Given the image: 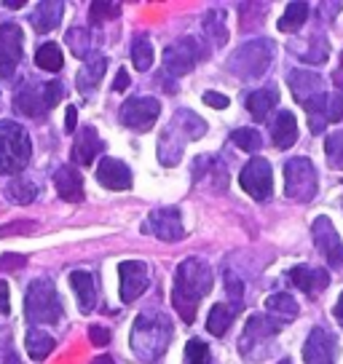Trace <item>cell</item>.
I'll return each instance as SVG.
<instances>
[{"instance_id":"1","label":"cell","mask_w":343,"mask_h":364,"mask_svg":"<svg viewBox=\"0 0 343 364\" xmlns=\"http://www.w3.org/2000/svg\"><path fill=\"white\" fill-rule=\"evenodd\" d=\"M209 292H212V271H209V265L204 260L191 257V260H183L177 265L172 303H174V308L183 316L185 324H194L196 314H199V303Z\"/></svg>"},{"instance_id":"2","label":"cell","mask_w":343,"mask_h":364,"mask_svg":"<svg viewBox=\"0 0 343 364\" xmlns=\"http://www.w3.org/2000/svg\"><path fill=\"white\" fill-rule=\"evenodd\" d=\"M172 341V321L161 311H148L132 327V351L142 362H156Z\"/></svg>"},{"instance_id":"3","label":"cell","mask_w":343,"mask_h":364,"mask_svg":"<svg viewBox=\"0 0 343 364\" xmlns=\"http://www.w3.org/2000/svg\"><path fill=\"white\" fill-rule=\"evenodd\" d=\"M206 132V124L194 113V110H177L172 124L167 126L164 136L159 139V161L164 166H177L183 156L185 142L199 139Z\"/></svg>"},{"instance_id":"4","label":"cell","mask_w":343,"mask_h":364,"mask_svg":"<svg viewBox=\"0 0 343 364\" xmlns=\"http://www.w3.org/2000/svg\"><path fill=\"white\" fill-rule=\"evenodd\" d=\"M33 159L30 134L14 121L0 124V174H19Z\"/></svg>"},{"instance_id":"5","label":"cell","mask_w":343,"mask_h":364,"mask_svg":"<svg viewBox=\"0 0 343 364\" xmlns=\"http://www.w3.org/2000/svg\"><path fill=\"white\" fill-rule=\"evenodd\" d=\"M24 314L33 324H57L62 318V303L51 279H35L30 284L24 297Z\"/></svg>"},{"instance_id":"6","label":"cell","mask_w":343,"mask_h":364,"mask_svg":"<svg viewBox=\"0 0 343 364\" xmlns=\"http://www.w3.org/2000/svg\"><path fill=\"white\" fill-rule=\"evenodd\" d=\"M59 100H62V86L57 80H46V83L27 80L22 89L16 91V110L30 118H41L51 107H57Z\"/></svg>"},{"instance_id":"7","label":"cell","mask_w":343,"mask_h":364,"mask_svg":"<svg viewBox=\"0 0 343 364\" xmlns=\"http://www.w3.org/2000/svg\"><path fill=\"white\" fill-rule=\"evenodd\" d=\"M271 65V43L268 41H250L231 57L228 70L241 80L260 78Z\"/></svg>"},{"instance_id":"8","label":"cell","mask_w":343,"mask_h":364,"mask_svg":"<svg viewBox=\"0 0 343 364\" xmlns=\"http://www.w3.org/2000/svg\"><path fill=\"white\" fill-rule=\"evenodd\" d=\"M320 191V177L309 159H292L285 164V193L295 201H311Z\"/></svg>"},{"instance_id":"9","label":"cell","mask_w":343,"mask_h":364,"mask_svg":"<svg viewBox=\"0 0 343 364\" xmlns=\"http://www.w3.org/2000/svg\"><path fill=\"white\" fill-rule=\"evenodd\" d=\"M279 327H282V324L268 316H250L247 327H244V335H241V341H239L241 356L250 359V362H260L265 346H268V341L279 332Z\"/></svg>"},{"instance_id":"10","label":"cell","mask_w":343,"mask_h":364,"mask_svg":"<svg viewBox=\"0 0 343 364\" xmlns=\"http://www.w3.org/2000/svg\"><path fill=\"white\" fill-rule=\"evenodd\" d=\"M201 59H204L201 43H199L196 38H180V41H174V43L164 51V68H167L169 75L180 78L185 73H191Z\"/></svg>"},{"instance_id":"11","label":"cell","mask_w":343,"mask_h":364,"mask_svg":"<svg viewBox=\"0 0 343 364\" xmlns=\"http://www.w3.org/2000/svg\"><path fill=\"white\" fill-rule=\"evenodd\" d=\"M161 115V102L156 97H134L121 105V121L132 132H150Z\"/></svg>"},{"instance_id":"12","label":"cell","mask_w":343,"mask_h":364,"mask_svg":"<svg viewBox=\"0 0 343 364\" xmlns=\"http://www.w3.org/2000/svg\"><path fill=\"white\" fill-rule=\"evenodd\" d=\"M239 182L244 193L252 196L255 201H265L271 191H274V174H271V164L265 159H252L239 174Z\"/></svg>"},{"instance_id":"13","label":"cell","mask_w":343,"mask_h":364,"mask_svg":"<svg viewBox=\"0 0 343 364\" xmlns=\"http://www.w3.org/2000/svg\"><path fill=\"white\" fill-rule=\"evenodd\" d=\"M145 233L156 236L159 241H180L185 236L183 217L177 206H159L145 220Z\"/></svg>"},{"instance_id":"14","label":"cell","mask_w":343,"mask_h":364,"mask_svg":"<svg viewBox=\"0 0 343 364\" xmlns=\"http://www.w3.org/2000/svg\"><path fill=\"white\" fill-rule=\"evenodd\" d=\"M309 113V129L311 134L324 132V126L330 121H341L343 115V97L341 94H317L303 105Z\"/></svg>"},{"instance_id":"15","label":"cell","mask_w":343,"mask_h":364,"mask_svg":"<svg viewBox=\"0 0 343 364\" xmlns=\"http://www.w3.org/2000/svg\"><path fill=\"white\" fill-rule=\"evenodd\" d=\"M22 59V30L19 24H0V78L11 80Z\"/></svg>"},{"instance_id":"16","label":"cell","mask_w":343,"mask_h":364,"mask_svg":"<svg viewBox=\"0 0 343 364\" xmlns=\"http://www.w3.org/2000/svg\"><path fill=\"white\" fill-rule=\"evenodd\" d=\"M311 236H314V247L320 250V255L330 262L332 268H335V265H343V241L327 217H317V220H314Z\"/></svg>"},{"instance_id":"17","label":"cell","mask_w":343,"mask_h":364,"mask_svg":"<svg viewBox=\"0 0 343 364\" xmlns=\"http://www.w3.org/2000/svg\"><path fill=\"white\" fill-rule=\"evenodd\" d=\"M118 279H121V300L134 303L150 284V271L145 262L139 260H124L118 265Z\"/></svg>"},{"instance_id":"18","label":"cell","mask_w":343,"mask_h":364,"mask_svg":"<svg viewBox=\"0 0 343 364\" xmlns=\"http://www.w3.org/2000/svg\"><path fill=\"white\" fill-rule=\"evenodd\" d=\"M335 353H338V343L330 332L322 327H314L309 341L303 346V359L306 364H335Z\"/></svg>"},{"instance_id":"19","label":"cell","mask_w":343,"mask_h":364,"mask_svg":"<svg viewBox=\"0 0 343 364\" xmlns=\"http://www.w3.org/2000/svg\"><path fill=\"white\" fill-rule=\"evenodd\" d=\"M97 182L107 191H129L132 188V171L124 161L102 159L97 164Z\"/></svg>"},{"instance_id":"20","label":"cell","mask_w":343,"mask_h":364,"mask_svg":"<svg viewBox=\"0 0 343 364\" xmlns=\"http://www.w3.org/2000/svg\"><path fill=\"white\" fill-rule=\"evenodd\" d=\"M105 68H107V59H105L102 54H89V57L83 59V68H80V73L75 75V86H78V91L83 97H92L94 91L100 89Z\"/></svg>"},{"instance_id":"21","label":"cell","mask_w":343,"mask_h":364,"mask_svg":"<svg viewBox=\"0 0 343 364\" xmlns=\"http://www.w3.org/2000/svg\"><path fill=\"white\" fill-rule=\"evenodd\" d=\"M287 279L300 289V292H309V295H317L324 287L330 284V273L322 271V268H309V265H295L290 268Z\"/></svg>"},{"instance_id":"22","label":"cell","mask_w":343,"mask_h":364,"mask_svg":"<svg viewBox=\"0 0 343 364\" xmlns=\"http://www.w3.org/2000/svg\"><path fill=\"white\" fill-rule=\"evenodd\" d=\"M105 142L100 139V134L94 132L92 126H83L78 134H75V142H73V164H80V166H89L97 153H102Z\"/></svg>"},{"instance_id":"23","label":"cell","mask_w":343,"mask_h":364,"mask_svg":"<svg viewBox=\"0 0 343 364\" xmlns=\"http://www.w3.org/2000/svg\"><path fill=\"white\" fill-rule=\"evenodd\" d=\"M54 185H57V193L68 201V204H80L83 201V180L75 171V166H59L54 171Z\"/></svg>"},{"instance_id":"24","label":"cell","mask_w":343,"mask_h":364,"mask_svg":"<svg viewBox=\"0 0 343 364\" xmlns=\"http://www.w3.org/2000/svg\"><path fill=\"white\" fill-rule=\"evenodd\" d=\"M287 83H290L292 97H295L300 105H306L311 97L322 94V78L320 75H314V73H306V70H290Z\"/></svg>"},{"instance_id":"25","label":"cell","mask_w":343,"mask_h":364,"mask_svg":"<svg viewBox=\"0 0 343 364\" xmlns=\"http://www.w3.org/2000/svg\"><path fill=\"white\" fill-rule=\"evenodd\" d=\"M271 142H274L279 150L292 148L297 142V121L290 110H282V113L271 121Z\"/></svg>"},{"instance_id":"26","label":"cell","mask_w":343,"mask_h":364,"mask_svg":"<svg viewBox=\"0 0 343 364\" xmlns=\"http://www.w3.org/2000/svg\"><path fill=\"white\" fill-rule=\"evenodd\" d=\"M62 9H65V6H62L59 0H43V3H38L35 11L30 14V22H33V27L38 33L46 35L62 22Z\"/></svg>"},{"instance_id":"27","label":"cell","mask_w":343,"mask_h":364,"mask_svg":"<svg viewBox=\"0 0 343 364\" xmlns=\"http://www.w3.org/2000/svg\"><path fill=\"white\" fill-rule=\"evenodd\" d=\"M70 284L75 289L80 311L89 314V311L97 306V284H94V276L89 271H73L70 273Z\"/></svg>"},{"instance_id":"28","label":"cell","mask_w":343,"mask_h":364,"mask_svg":"<svg viewBox=\"0 0 343 364\" xmlns=\"http://www.w3.org/2000/svg\"><path fill=\"white\" fill-rule=\"evenodd\" d=\"M276 102H279V91H276V86H265V89L252 91L250 97L244 100V105H247V110L252 113L255 121H265L268 113L276 107Z\"/></svg>"},{"instance_id":"29","label":"cell","mask_w":343,"mask_h":364,"mask_svg":"<svg viewBox=\"0 0 343 364\" xmlns=\"http://www.w3.org/2000/svg\"><path fill=\"white\" fill-rule=\"evenodd\" d=\"M233 316H236V306L218 303V306H212L209 316H206V330L212 332V335H226V330L231 327Z\"/></svg>"},{"instance_id":"30","label":"cell","mask_w":343,"mask_h":364,"mask_svg":"<svg viewBox=\"0 0 343 364\" xmlns=\"http://www.w3.org/2000/svg\"><path fill=\"white\" fill-rule=\"evenodd\" d=\"M204 35L212 41V46H223L228 41V27H226V16L223 11L212 9L204 14Z\"/></svg>"},{"instance_id":"31","label":"cell","mask_w":343,"mask_h":364,"mask_svg":"<svg viewBox=\"0 0 343 364\" xmlns=\"http://www.w3.org/2000/svg\"><path fill=\"white\" fill-rule=\"evenodd\" d=\"M35 65L46 73H59L62 65H65V57H62V48L57 43H43L38 51H35Z\"/></svg>"},{"instance_id":"32","label":"cell","mask_w":343,"mask_h":364,"mask_svg":"<svg viewBox=\"0 0 343 364\" xmlns=\"http://www.w3.org/2000/svg\"><path fill=\"white\" fill-rule=\"evenodd\" d=\"M265 311L287 321V318H295L300 308H297L295 297L292 295H287V292H276V295H271L268 300H265Z\"/></svg>"},{"instance_id":"33","label":"cell","mask_w":343,"mask_h":364,"mask_svg":"<svg viewBox=\"0 0 343 364\" xmlns=\"http://www.w3.org/2000/svg\"><path fill=\"white\" fill-rule=\"evenodd\" d=\"M306 19H309V6H306V3H290L285 16L279 19L276 27H279L282 33H297V30L306 24Z\"/></svg>"},{"instance_id":"34","label":"cell","mask_w":343,"mask_h":364,"mask_svg":"<svg viewBox=\"0 0 343 364\" xmlns=\"http://www.w3.org/2000/svg\"><path fill=\"white\" fill-rule=\"evenodd\" d=\"M132 65L139 70V73H148L153 68V46H150L148 35H137L132 41Z\"/></svg>"},{"instance_id":"35","label":"cell","mask_w":343,"mask_h":364,"mask_svg":"<svg viewBox=\"0 0 343 364\" xmlns=\"http://www.w3.org/2000/svg\"><path fill=\"white\" fill-rule=\"evenodd\" d=\"M54 348V338L46 335V332L41 330H30L27 332V353L33 356L35 362H41V359H46L48 353Z\"/></svg>"},{"instance_id":"36","label":"cell","mask_w":343,"mask_h":364,"mask_svg":"<svg viewBox=\"0 0 343 364\" xmlns=\"http://www.w3.org/2000/svg\"><path fill=\"white\" fill-rule=\"evenodd\" d=\"M231 142L239 150H247V153H258V150L263 148V136L258 134L255 129H236L231 134Z\"/></svg>"},{"instance_id":"37","label":"cell","mask_w":343,"mask_h":364,"mask_svg":"<svg viewBox=\"0 0 343 364\" xmlns=\"http://www.w3.org/2000/svg\"><path fill=\"white\" fill-rule=\"evenodd\" d=\"M324 153H327V161H330L332 169L343 171V132H335V134L327 136Z\"/></svg>"},{"instance_id":"38","label":"cell","mask_w":343,"mask_h":364,"mask_svg":"<svg viewBox=\"0 0 343 364\" xmlns=\"http://www.w3.org/2000/svg\"><path fill=\"white\" fill-rule=\"evenodd\" d=\"M89 41H92V35L86 33L83 27H73L68 33V46L73 48V54L80 59L89 57Z\"/></svg>"},{"instance_id":"39","label":"cell","mask_w":343,"mask_h":364,"mask_svg":"<svg viewBox=\"0 0 343 364\" xmlns=\"http://www.w3.org/2000/svg\"><path fill=\"white\" fill-rule=\"evenodd\" d=\"M185 364H212V356H209V346L204 341H188L185 346Z\"/></svg>"},{"instance_id":"40","label":"cell","mask_w":343,"mask_h":364,"mask_svg":"<svg viewBox=\"0 0 343 364\" xmlns=\"http://www.w3.org/2000/svg\"><path fill=\"white\" fill-rule=\"evenodd\" d=\"M6 196L14 198V201H19V204H27V201H33L35 196H38V188L30 180H14L11 188L6 191Z\"/></svg>"},{"instance_id":"41","label":"cell","mask_w":343,"mask_h":364,"mask_svg":"<svg viewBox=\"0 0 343 364\" xmlns=\"http://www.w3.org/2000/svg\"><path fill=\"white\" fill-rule=\"evenodd\" d=\"M121 14V6L118 3H92V19L94 22H105V19H115Z\"/></svg>"},{"instance_id":"42","label":"cell","mask_w":343,"mask_h":364,"mask_svg":"<svg viewBox=\"0 0 343 364\" xmlns=\"http://www.w3.org/2000/svg\"><path fill=\"white\" fill-rule=\"evenodd\" d=\"M27 265L24 255H0V271H22Z\"/></svg>"},{"instance_id":"43","label":"cell","mask_w":343,"mask_h":364,"mask_svg":"<svg viewBox=\"0 0 343 364\" xmlns=\"http://www.w3.org/2000/svg\"><path fill=\"white\" fill-rule=\"evenodd\" d=\"M0 364H22L19 356H16V351H14V343L9 341V338L0 341Z\"/></svg>"},{"instance_id":"44","label":"cell","mask_w":343,"mask_h":364,"mask_svg":"<svg viewBox=\"0 0 343 364\" xmlns=\"http://www.w3.org/2000/svg\"><path fill=\"white\" fill-rule=\"evenodd\" d=\"M204 102L209 107H215V110H223V107H228V97L218 94V91H204Z\"/></svg>"},{"instance_id":"45","label":"cell","mask_w":343,"mask_h":364,"mask_svg":"<svg viewBox=\"0 0 343 364\" xmlns=\"http://www.w3.org/2000/svg\"><path fill=\"white\" fill-rule=\"evenodd\" d=\"M89 335H92L94 346H107L110 343V332L105 330V327H89Z\"/></svg>"},{"instance_id":"46","label":"cell","mask_w":343,"mask_h":364,"mask_svg":"<svg viewBox=\"0 0 343 364\" xmlns=\"http://www.w3.org/2000/svg\"><path fill=\"white\" fill-rule=\"evenodd\" d=\"M30 228H35L33 223H14V225L0 228V236H11V233H27Z\"/></svg>"},{"instance_id":"47","label":"cell","mask_w":343,"mask_h":364,"mask_svg":"<svg viewBox=\"0 0 343 364\" xmlns=\"http://www.w3.org/2000/svg\"><path fill=\"white\" fill-rule=\"evenodd\" d=\"M11 311V300H9V284L0 282V314H9Z\"/></svg>"},{"instance_id":"48","label":"cell","mask_w":343,"mask_h":364,"mask_svg":"<svg viewBox=\"0 0 343 364\" xmlns=\"http://www.w3.org/2000/svg\"><path fill=\"white\" fill-rule=\"evenodd\" d=\"M126 86H129V73H126V70H118V75H115L113 89H115V91H124Z\"/></svg>"},{"instance_id":"49","label":"cell","mask_w":343,"mask_h":364,"mask_svg":"<svg viewBox=\"0 0 343 364\" xmlns=\"http://www.w3.org/2000/svg\"><path fill=\"white\" fill-rule=\"evenodd\" d=\"M75 121H78L75 107H68V121H65V129H68V132H75Z\"/></svg>"},{"instance_id":"50","label":"cell","mask_w":343,"mask_h":364,"mask_svg":"<svg viewBox=\"0 0 343 364\" xmlns=\"http://www.w3.org/2000/svg\"><path fill=\"white\" fill-rule=\"evenodd\" d=\"M332 314H335V318L343 324V295L338 297V303H335V311H332Z\"/></svg>"},{"instance_id":"51","label":"cell","mask_w":343,"mask_h":364,"mask_svg":"<svg viewBox=\"0 0 343 364\" xmlns=\"http://www.w3.org/2000/svg\"><path fill=\"white\" fill-rule=\"evenodd\" d=\"M24 3H27V0H3V6H6V9H22Z\"/></svg>"},{"instance_id":"52","label":"cell","mask_w":343,"mask_h":364,"mask_svg":"<svg viewBox=\"0 0 343 364\" xmlns=\"http://www.w3.org/2000/svg\"><path fill=\"white\" fill-rule=\"evenodd\" d=\"M92 364H115V362H113V356H97Z\"/></svg>"},{"instance_id":"53","label":"cell","mask_w":343,"mask_h":364,"mask_svg":"<svg viewBox=\"0 0 343 364\" xmlns=\"http://www.w3.org/2000/svg\"><path fill=\"white\" fill-rule=\"evenodd\" d=\"M279 364H292V362H287V359H282V362H279Z\"/></svg>"},{"instance_id":"54","label":"cell","mask_w":343,"mask_h":364,"mask_svg":"<svg viewBox=\"0 0 343 364\" xmlns=\"http://www.w3.org/2000/svg\"><path fill=\"white\" fill-rule=\"evenodd\" d=\"M0 107H3V102H0Z\"/></svg>"}]
</instances>
